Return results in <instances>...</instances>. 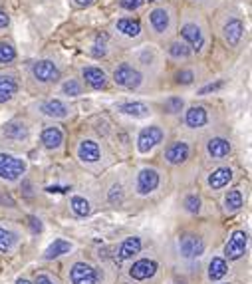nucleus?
I'll use <instances>...</instances> for the list:
<instances>
[{
	"label": "nucleus",
	"instance_id": "obj_1",
	"mask_svg": "<svg viewBox=\"0 0 252 284\" xmlns=\"http://www.w3.org/2000/svg\"><path fill=\"white\" fill-rule=\"evenodd\" d=\"M177 36L189 44V48L193 50L195 56H203L206 50L210 48L212 34H210V26H208L206 18L203 16L201 8L185 6L183 10L179 12Z\"/></svg>",
	"mask_w": 252,
	"mask_h": 284
},
{
	"label": "nucleus",
	"instance_id": "obj_2",
	"mask_svg": "<svg viewBox=\"0 0 252 284\" xmlns=\"http://www.w3.org/2000/svg\"><path fill=\"white\" fill-rule=\"evenodd\" d=\"M177 18H179V12H177L175 4L159 2V4H153L145 12L141 22H143L145 34L153 42L165 44L167 40L177 36Z\"/></svg>",
	"mask_w": 252,
	"mask_h": 284
},
{
	"label": "nucleus",
	"instance_id": "obj_3",
	"mask_svg": "<svg viewBox=\"0 0 252 284\" xmlns=\"http://www.w3.org/2000/svg\"><path fill=\"white\" fill-rule=\"evenodd\" d=\"M214 34L230 50H240L246 42V22L236 8H225L214 18Z\"/></svg>",
	"mask_w": 252,
	"mask_h": 284
},
{
	"label": "nucleus",
	"instance_id": "obj_4",
	"mask_svg": "<svg viewBox=\"0 0 252 284\" xmlns=\"http://www.w3.org/2000/svg\"><path fill=\"white\" fill-rule=\"evenodd\" d=\"M110 36L117 46L123 48H131L137 46L143 42L145 38V30H143V22L141 18H135V16H119L115 18L112 26H110Z\"/></svg>",
	"mask_w": 252,
	"mask_h": 284
},
{
	"label": "nucleus",
	"instance_id": "obj_5",
	"mask_svg": "<svg viewBox=\"0 0 252 284\" xmlns=\"http://www.w3.org/2000/svg\"><path fill=\"white\" fill-rule=\"evenodd\" d=\"M112 80L117 88L127 92H137L145 84V72L137 68L133 62H119L112 72Z\"/></svg>",
	"mask_w": 252,
	"mask_h": 284
},
{
	"label": "nucleus",
	"instance_id": "obj_6",
	"mask_svg": "<svg viewBox=\"0 0 252 284\" xmlns=\"http://www.w3.org/2000/svg\"><path fill=\"white\" fill-rule=\"evenodd\" d=\"M28 72H30V78L42 86H52L62 80V72L58 68V64L50 58H40V60L30 62Z\"/></svg>",
	"mask_w": 252,
	"mask_h": 284
},
{
	"label": "nucleus",
	"instance_id": "obj_7",
	"mask_svg": "<svg viewBox=\"0 0 252 284\" xmlns=\"http://www.w3.org/2000/svg\"><path fill=\"white\" fill-rule=\"evenodd\" d=\"M26 161L12 155V153H0V179L8 181V183H14V181H20L26 173Z\"/></svg>",
	"mask_w": 252,
	"mask_h": 284
},
{
	"label": "nucleus",
	"instance_id": "obj_8",
	"mask_svg": "<svg viewBox=\"0 0 252 284\" xmlns=\"http://www.w3.org/2000/svg\"><path fill=\"white\" fill-rule=\"evenodd\" d=\"M163 139H165V131L161 125H147L137 135V151L145 155V153L153 151L159 143H163Z\"/></svg>",
	"mask_w": 252,
	"mask_h": 284
},
{
	"label": "nucleus",
	"instance_id": "obj_9",
	"mask_svg": "<svg viewBox=\"0 0 252 284\" xmlns=\"http://www.w3.org/2000/svg\"><path fill=\"white\" fill-rule=\"evenodd\" d=\"M165 54H167V58L171 60V62H177V64H187V62H191L193 58H195V54H193V50L189 48V44L181 40L179 36H173L171 40H167L165 44Z\"/></svg>",
	"mask_w": 252,
	"mask_h": 284
},
{
	"label": "nucleus",
	"instance_id": "obj_10",
	"mask_svg": "<svg viewBox=\"0 0 252 284\" xmlns=\"http://www.w3.org/2000/svg\"><path fill=\"white\" fill-rule=\"evenodd\" d=\"M161 183V175L157 169L153 167H143L137 173V179H135V191L139 195H151L153 191H157Z\"/></svg>",
	"mask_w": 252,
	"mask_h": 284
},
{
	"label": "nucleus",
	"instance_id": "obj_11",
	"mask_svg": "<svg viewBox=\"0 0 252 284\" xmlns=\"http://www.w3.org/2000/svg\"><path fill=\"white\" fill-rule=\"evenodd\" d=\"M82 82L84 86H90L92 90H105L107 84H110V78H107V72L103 70L101 66H84L82 70Z\"/></svg>",
	"mask_w": 252,
	"mask_h": 284
},
{
	"label": "nucleus",
	"instance_id": "obj_12",
	"mask_svg": "<svg viewBox=\"0 0 252 284\" xmlns=\"http://www.w3.org/2000/svg\"><path fill=\"white\" fill-rule=\"evenodd\" d=\"M38 110L42 116H46L50 119H66L71 114L69 105L66 101L58 99V97H50V99H44L38 103Z\"/></svg>",
	"mask_w": 252,
	"mask_h": 284
},
{
	"label": "nucleus",
	"instance_id": "obj_13",
	"mask_svg": "<svg viewBox=\"0 0 252 284\" xmlns=\"http://www.w3.org/2000/svg\"><path fill=\"white\" fill-rule=\"evenodd\" d=\"M191 155V145L187 141H173L165 149V161L169 165H183Z\"/></svg>",
	"mask_w": 252,
	"mask_h": 284
},
{
	"label": "nucleus",
	"instance_id": "obj_14",
	"mask_svg": "<svg viewBox=\"0 0 252 284\" xmlns=\"http://www.w3.org/2000/svg\"><path fill=\"white\" fill-rule=\"evenodd\" d=\"M115 46H117V44L112 40L110 34H97V36L92 40V44H90V48H88V52L92 54L93 58H97V60H105V58H110V54H112V50H114Z\"/></svg>",
	"mask_w": 252,
	"mask_h": 284
},
{
	"label": "nucleus",
	"instance_id": "obj_15",
	"mask_svg": "<svg viewBox=\"0 0 252 284\" xmlns=\"http://www.w3.org/2000/svg\"><path fill=\"white\" fill-rule=\"evenodd\" d=\"M20 90V82L10 72H0V103L10 101Z\"/></svg>",
	"mask_w": 252,
	"mask_h": 284
},
{
	"label": "nucleus",
	"instance_id": "obj_16",
	"mask_svg": "<svg viewBox=\"0 0 252 284\" xmlns=\"http://www.w3.org/2000/svg\"><path fill=\"white\" fill-rule=\"evenodd\" d=\"M246 233L244 231H234L232 233V237L229 238V242H227V246H225V255H227V259L230 261H238L242 255H244V251H246Z\"/></svg>",
	"mask_w": 252,
	"mask_h": 284
},
{
	"label": "nucleus",
	"instance_id": "obj_17",
	"mask_svg": "<svg viewBox=\"0 0 252 284\" xmlns=\"http://www.w3.org/2000/svg\"><path fill=\"white\" fill-rule=\"evenodd\" d=\"M179 246H181V253H183L185 259H197L205 253V242L203 238L197 237V235H185L179 240Z\"/></svg>",
	"mask_w": 252,
	"mask_h": 284
},
{
	"label": "nucleus",
	"instance_id": "obj_18",
	"mask_svg": "<svg viewBox=\"0 0 252 284\" xmlns=\"http://www.w3.org/2000/svg\"><path fill=\"white\" fill-rule=\"evenodd\" d=\"M78 159L84 163H97L101 159V147L95 139H82L78 145Z\"/></svg>",
	"mask_w": 252,
	"mask_h": 284
},
{
	"label": "nucleus",
	"instance_id": "obj_19",
	"mask_svg": "<svg viewBox=\"0 0 252 284\" xmlns=\"http://www.w3.org/2000/svg\"><path fill=\"white\" fill-rule=\"evenodd\" d=\"M208 123V110L205 105H191L185 112V125L191 129H201Z\"/></svg>",
	"mask_w": 252,
	"mask_h": 284
},
{
	"label": "nucleus",
	"instance_id": "obj_20",
	"mask_svg": "<svg viewBox=\"0 0 252 284\" xmlns=\"http://www.w3.org/2000/svg\"><path fill=\"white\" fill-rule=\"evenodd\" d=\"M2 135L6 139H10V141H26L30 137V129H28V125L24 123L22 119H12V121H8L4 125Z\"/></svg>",
	"mask_w": 252,
	"mask_h": 284
},
{
	"label": "nucleus",
	"instance_id": "obj_21",
	"mask_svg": "<svg viewBox=\"0 0 252 284\" xmlns=\"http://www.w3.org/2000/svg\"><path fill=\"white\" fill-rule=\"evenodd\" d=\"M40 141H42V145H44L46 149L56 151V149H60L62 143H64V131H62L58 125H46V127L42 129V133H40Z\"/></svg>",
	"mask_w": 252,
	"mask_h": 284
},
{
	"label": "nucleus",
	"instance_id": "obj_22",
	"mask_svg": "<svg viewBox=\"0 0 252 284\" xmlns=\"http://www.w3.org/2000/svg\"><path fill=\"white\" fill-rule=\"evenodd\" d=\"M117 112L127 116V118H135V119H143L151 116V108L143 101H123L117 105Z\"/></svg>",
	"mask_w": 252,
	"mask_h": 284
},
{
	"label": "nucleus",
	"instance_id": "obj_23",
	"mask_svg": "<svg viewBox=\"0 0 252 284\" xmlns=\"http://www.w3.org/2000/svg\"><path fill=\"white\" fill-rule=\"evenodd\" d=\"M232 145L227 137H210L206 141V153L210 159H225L230 155Z\"/></svg>",
	"mask_w": 252,
	"mask_h": 284
},
{
	"label": "nucleus",
	"instance_id": "obj_24",
	"mask_svg": "<svg viewBox=\"0 0 252 284\" xmlns=\"http://www.w3.org/2000/svg\"><path fill=\"white\" fill-rule=\"evenodd\" d=\"M74 284H95V270L86 262H76L69 270Z\"/></svg>",
	"mask_w": 252,
	"mask_h": 284
},
{
	"label": "nucleus",
	"instance_id": "obj_25",
	"mask_svg": "<svg viewBox=\"0 0 252 284\" xmlns=\"http://www.w3.org/2000/svg\"><path fill=\"white\" fill-rule=\"evenodd\" d=\"M232 177H234V173H232L230 167H217V169L208 175L206 183H208V187H210L212 191H219V189L229 187V183L232 181Z\"/></svg>",
	"mask_w": 252,
	"mask_h": 284
},
{
	"label": "nucleus",
	"instance_id": "obj_26",
	"mask_svg": "<svg viewBox=\"0 0 252 284\" xmlns=\"http://www.w3.org/2000/svg\"><path fill=\"white\" fill-rule=\"evenodd\" d=\"M155 272H157V262L149 261V259H141L129 268V274H131L133 280H147Z\"/></svg>",
	"mask_w": 252,
	"mask_h": 284
},
{
	"label": "nucleus",
	"instance_id": "obj_27",
	"mask_svg": "<svg viewBox=\"0 0 252 284\" xmlns=\"http://www.w3.org/2000/svg\"><path fill=\"white\" fill-rule=\"evenodd\" d=\"M135 58H137V64H135L137 68H153L155 62L161 58V52L155 46H147L137 50Z\"/></svg>",
	"mask_w": 252,
	"mask_h": 284
},
{
	"label": "nucleus",
	"instance_id": "obj_28",
	"mask_svg": "<svg viewBox=\"0 0 252 284\" xmlns=\"http://www.w3.org/2000/svg\"><path fill=\"white\" fill-rule=\"evenodd\" d=\"M139 251H141V238H137V237L125 238V240L121 242V246H119V261L131 259L133 255H137Z\"/></svg>",
	"mask_w": 252,
	"mask_h": 284
},
{
	"label": "nucleus",
	"instance_id": "obj_29",
	"mask_svg": "<svg viewBox=\"0 0 252 284\" xmlns=\"http://www.w3.org/2000/svg\"><path fill=\"white\" fill-rule=\"evenodd\" d=\"M71 251V244H69L68 240H64V238H56L50 246L46 248V253H44V259L46 261H52V259H56V257H60V255H66Z\"/></svg>",
	"mask_w": 252,
	"mask_h": 284
},
{
	"label": "nucleus",
	"instance_id": "obj_30",
	"mask_svg": "<svg viewBox=\"0 0 252 284\" xmlns=\"http://www.w3.org/2000/svg\"><path fill=\"white\" fill-rule=\"evenodd\" d=\"M62 94L66 97H78L84 94V82L80 78H68L62 82Z\"/></svg>",
	"mask_w": 252,
	"mask_h": 284
},
{
	"label": "nucleus",
	"instance_id": "obj_31",
	"mask_svg": "<svg viewBox=\"0 0 252 284\" xmlns=\"http://www.w3.org/2000/svg\"><path fill=\"white\" fill-rule=\"evenodd\" d=\"M227 272H229V266H227L225 259L214 257V259L210 261V264H208V278H210V280H221V278L227 276Z\"/></svg>",
	"mask_w": 252,
	"mask_h": 284
},
{
	"label": "nucleus",
	"instance_id": "obj_32",
	"mask_svg": "<svg viewBox=\"0 0 252 284\" xmlns=\"http://www.w3.org/2000/svg\"><path fill=\"white\" fill-rule=\"evenodd\" d=\"M16 46L10 40H0V66H8L16 60Z\"/></svg>",
	"mask_w": 252,
	"mask_h": 284
},
{
	"label": "nucleus",
	"instance_id": "obj_33",
	"mask_svg": "<svg viewBox=\"0 0 252 284\" xmlns=\"http://www.w3.org/2000/svg\"><path fill=\"white\" fill-rule=\"evenodd\" d=\"M242 205H244L242 191L240 189H230L229 193H227V197H225V207H227V211L234 213V211L242 209Z\"/></svg>",
	"mask_w": 252,
	"mask_h": 284
},
{
	"label": "nucleus",
	"instance_id": "obj_34",
	"mask_svg": "<svg viewBox=\"0 0 252 284\" xmlns=\"http://www.w3.org/2000/svg\"><path fill=\"white\" fill-rule=\"evenodd\" d=\"M197 82V72L191 66H185V68H179L177 74H175V84L177 86H191Z\"/></svg>",
	"mask_w": 252,
	"mask_h": 284
},
{
	"label": "nucleus",
	"instance_id": "obj_35",
	"mask_svg": "<svg viewBox=\"0 0 252 284\" xmlns=\"http://www.w3.org/2000/svg\"><path fill=\"white\" fill-rule=\"evenodd\" d=\"M185 108L183 97L179 95H169L165 101H163V112L169 114V116H175V114H181Z\"/></svg>",
	"mask_w": 252,
	"mask_h": 284
},
{
	"label": "nucleus",
	"instance_id": "obj_36",
	"mask_svg": "<svg viewBox=\"0 0 252 284\" xmlns=\"http://www.w3.org/2000/svg\"><path fill=\"white\" fill-rule=\"evenodd\" d=\"M69 207H71V211L78 215V217H88V215H90V211H92V207H90V201H88L86 197H80V195L71 197V201H69Z\"/></svg>",
	"mask_w": 252,
	"mask_h": 284
},
{
	"label": "nucleus",
	"instance_id": "obj_37",
	"mask_svg": "<svg viewBox=\"0 0 252 284\" xmlns=\"http://www.w3.org/2000/svg\"><path fill=\"white\" fill-rule=\"evenodd\" d=\"M14 242H16V235L12 231H6V229L0 227V253L10 251Z\"/></svg>",
	"mask_w": 252,
	"mask_h": 284
},
{
	"label": "nucleus",
	"instance_id": "obj_38",
	"mask_svg": "<svg viewBox=\"0 0 252 284\" xmlns=\"http://www.w3.org/2000/svg\"><path fill=\"white\" fill-rule=\"evenodd\" d=\"M183 205H185V211H187V213L197 215L199 211H201V197L195 195V193H193V195H187Z\"/></svg>",
	"mask_w": 252,
	"mask_h": 284
},
{
	"label": "nucleus",
	"instance_id": "obj_39",
	"mask_svg": "<svg viewBox=\"0 0 252 284\" xmlns=\"http://www.w3.org/2000/svg\"><path fill=\"white\" fill-rule=\"evenodd\" d=\"M123 197H125L123 185H121V183L112 185V189H110V193H107V201H110L112 205H121V203H123Z\"/></svg>",
	"mask_w": 252,
	"mask_h": 284
},
{
	"label": "nucleus",
	"instance_id": "obj_40",
	"mask_svg": "<svg viewBox=\"0 0 252 284\" xmlns=\"http://www.w3.org/2000/svg\"><path fill=\"white\" fill-rule=\"evenodd\" d=\"M145 4V0H119V8L127 10V12H135Z\"/></svg>",
	"mask_w": 252,
	"mask_h": 284
},
{
	"label": "nucleus",
	"instance_id": "obj_41",
	"mask_svg": "<svg viewBox=\"0 0 252 284\" xmlns=\"http://www.w3.org/2000/svg\"><path fill=\"white\" fill-rule=\"evenodd\" d=\"M225 86V82L223 80H217V82H210V84H206V86H203L201 90H199V94L205 95V94H210V92H219L221 88Z\"/></svg>",
	"mask_w": 252,
	"mask_h": 284
},
{
	"label": "nucleus",
	"instance_id": "obj_42",
	"mask_svg": "<svg viewBox=\"0 0 252 284\" xmlns=\"http://www.w3.org/2000/svg\"><path fill=\"white\" fill-rule=\"evenodd\" d=\"M97 0H69V4L74 6V8H78V10H84V8H90L93 6Z\"/></svg>",
	"mask_w": 252,
	"mask_h": 284
},
{
	"label": "nucleus",
	"instance_id": "obj_43",
	"mask_svg": "<svg viewBox=\"0 0 252 284\" xmlns=\"http://www.w3.org/2000/svg\"><path fill=\"white\" fill-rule=\"evenodd\" d=\"M8 28H10V16H8L6 10L0 8V32H4V30H8Z\"/></svg>",
	"mask_w": 252,
	"mask_h": 284
},
{
	"label": "nucleus",
	"instance_id": "obj_44",
	"mask_svg": "<svg viewBox=\"0 0 252 284\" xmlns=\"http://www.w3.org/2000/svg\"><path fill=\"white\" fill-rule=\"evenodd\" d=\"M191 2V6H195V8H206V6H212L217 0H189Z\"/></svg>",
	"mask_w": 252,
	"mask_h": 284
},
{
	"label": "nucleus",
	"instance_id": "obj_45",
	"mask_svg": "<svg viewBox=\"0 0 252 284\" xmlns=\"http://www.w3.org/2000/svg\"><path fill=\"white\" fill-rule=\"evenodd\" d=\"M28 221H30V227H32V231H34V233H40V231H42V223H40V219L30 217Z\"/></svg>",
	"mask_w": 252,
	"mask_h": 284
},
{
	"label": "nucleus",
	"instance_id": "obj_46",
	"mask_svg": "<svg viewBox=\"0 0 252 284\" xmlns=\"http://www.w3.org/2000/svg\"><path fill=\"white\" fill-rule=\"evenodd\" d=\"M36 284H54V282L48 278L46 274H38V276H36Z\"/></svg>",
	"mask_w": 252,
	"mask_h": 284
},
{
	"label": "nucleus",
	"instance_id": "obj_47",
	"mask_svg": "<svg viewBox=\"0 0 252 284\" xmlns=\"http://www.w3.org/2000/svg\"><path fill=\"white\" fill-rule=\"evenodd\" d=\"M16 284H32V282H30V280H26V278H20V280H18Z\"/></svg>",
	"mask_w": 252,
	"mask_h": 284
}]
</instances>
